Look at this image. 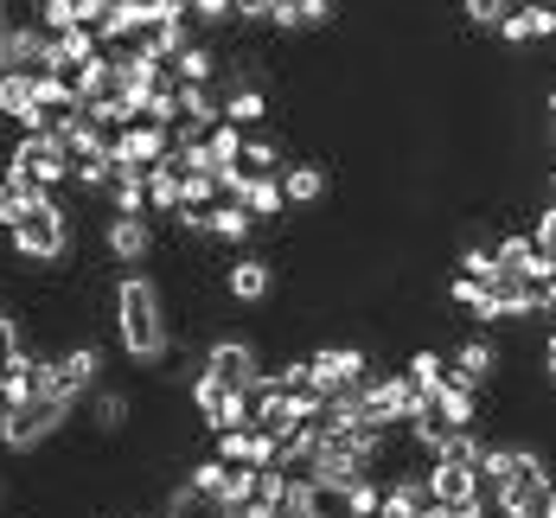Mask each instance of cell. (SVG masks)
Segmentation results:
<instances>
[{
    "mask_svg": "<svg viewBox=\"0 0 556 518\" xmlns=\"http://www.w3.org/2000/svg\"><path fill=\"white\" fill-rule=\"evenodd\" d=\"M110 205H115V218H148V179L115 173L110 179Z\"/></svg>",
    "mask_w": 556,
    "mask_h": 518,
    "instance_id": "7402d4cb",
    "label": "cell"
},
{
    "mask_svg": "<svg viewBox=\"0 0 556 518\" xmlns=\"http://www.w3.org/2000/svg\"><path fill=\"white\" fill-rule=\"evenodd\" d=\"M224 294L243 301V307H263V301L276 294V269H269V256H237L230 276H224Z\"/></svg>",
    "mask_w": 556,
    "mask_h": 518,
    "instance_id": "8fae6325",
    "label": "cell"
},
{
    "mask_svg": "<svg viewBox=\"0 0 556 518\" xmlns=\"http://www.w3.org/2000/svg\"><path fill=\"white\" fill-rule=\"evenodd\" d=\"M7 237H13V256L20 263H64L71 256V218H64V205H58L46 186L26 199L20 225L7 230Z\"/></svg>",
    "mask_w": 556,
    "mask_h": 518,
    "instance_id": "7a4b0ae2",
    "label": "cell"
},
{
    "mask_svg": "<svg viewBox=\"0 0 556 518\" xmlns=\"http://www.w3.org/2000/svg\"><path fill=\"white\" fill-rule=\"evenodd\" d=\"M281 199H288V205H320V199H327V167H320V161L281 167Z\"/></svg>",
    "mask_w": 556,
    "mask_h": 518,
    "instance_id": "4fadbf2b",
    "label": "cell"
},
{
    "mask_svg": "<svg viewBox=\"0 0 556 518\" xmlns=\"http://www.w3.org/2000/svg\"><path fill=\"white\" fill-rule=\"evenodd\" d=\"M167 518H230L218 500H205V493H192V487H173L167 493Z\"/></svg>",
    "mask_w": 556,
    "mask_h": 518,
    "instance_id": "cb8c5ba5",
    "label": "cell"
},
{
    "mask_svg": "<svg viewBox=\"0 0 556 518\" xmlns=\"http://www.w3.org/2000/svg\"><path fill=\"white\" fill-rule=\"evenodd\" d=\"M544 115H551V128H556V90H551V97H544Z\"/></svg>",
    "mask_w": 556,
    "mask_h": 518,
    "instance_id": "8d00e7d4",
    "label": "cell"
},
{
    "mask_svg": "<svg viewBox=\"0 0 556 518\" xmlns=\"http://www.w3.org/2000/svg\"><path fill=\"white\" fill-rule=\"evenodd\" d=\"M460 276H473V282H493V276H500L493 250H486V243H467V250H460Z\"/></svg>",
    "mask_w": 556,
    "mask_h": 518,
    "instance_id": "f546056e",
    "label": "cell"
},
{
    "mask_svg": "<svg viewBox=\"0 0 556 518\" xmlns=\"http://www.w3.org/2000/svg\"><path fill=\"white\" fill-rule=\"evenodd\" d=\"M26 199H33V192H20V186H7V179H0V230H13V225H20Z\"/></svg>",
    "mask_w": 556,
    "mask_h": 518,
    "instance_id": "d6a6232c",
    "label": "cell"
},
{
    "mask_svg": "<svg viewBox=\"0 0 556 518\" xmlns=\"http://www.w3.org/2000/svg\"><path fill=\"white\" fill-rule=\"evenodd\" d=\"M64 422H71V403L64 397L13 403V409H0V442H7L13 455H33V448H46L52 435H64Z\"/></svg>",
    "mask_w": 556,
    "mask_h": 518,
    "instance_id": "3957f363",
    "label": "cell"
},
{
    "mask_svg": "<svg viewBox=\"0 0 556 518\" xmlns=\"http://www.w3.org/2000/svg\"><path fill=\"white\" fill-rule=\"evenodd\" d=\"M13 167H26V173H33V186H46V192H52V186L71 179V148L58 141L52 128H33V135H20V141H13Z\"/></svg>",
    "mask_w": 556,
    "mask_h": 518,
    "instance_id": "8992f818",
    "label": "cell"
},
{
    "mask_svg": "<svg viewBox=\"0 0 556 518\" xmlns=\"http://www.w3.org/2000/svg\"><path fill=\"white\" fill-rule=\"evenodd\" d=\"M0 115H7V122H20L26 135L39 128V115H33V77H20V71H7V77H0Z\"/></svg>",
    "mask_w": 556,
    "mask_h": 518,
    "instance_id": "9a60e30c",
    "label": "cell"
},
{
    "mask_svg": "<svg viewBox=\"0 0 556 518\" xmlns=\"http://www.w3.org/2000/svg\"><path fill=\"white\" fill-rule=\"evenodd\" d=\"M199 371H212L230 391H256V384H263V352L250 340H212V352H205Z\"/></svg>",
    "mask_w": 556,
    "mask_h": 518,
    "instance_id": "ba28073f",
    "label": "cell"
},
{
    "mask_svg": "<svg viewBox=\"0 0 556 518\" xmlns=\"http://www.w3.org/2000/svg\"><path fill=\"white\" fill-rule=\"evenodd\" d=\"M544 518H556V487H551V500H544Z\"/></svg>",
    "mask_w": 556,
    "mask_h": 518,
    "instance_id": "74e56055",
    "label": "cell"
},
{
    "mask_svg": "<svg viewBox=\"0 0 556 518\" xmlns=\"http://www.w3.org/2000/svg\"><path fill=\"white\" fill-rule=\"evenodd\" d=\"M128 416H135V397L128 391H97V403H90V429L97 435H122Z\"/></svg>",
    "mask_w": 556,
    "mask_h": 518,
    "instance_id": "e0dca14e",
    "label": "cell"
},
{
    "mask_svg": "<svg viewBox=\"0 0 556 518\" xmlns=\"http://www.w3.org/2000/svg\"><path fill=\"white\" fill-rule=\"evenodd\" d=\"M544 378L556 384V340H544Z\"/></svg>",
    "mask_w": 556,
    "mask_h": 518,
    "instance_id": "d590c367",
    "label": "cell"
},
{
    "mask_svg": "<svg viewBox=\"0 0 556 518\" xmlns=\"http://www.w3.org/2000/svg\"><path fill=\"white\" fill-rule=\"evenodd\" d=\"M52 46H58V58H71V64H97V58H103V46H97V33H90V26L58 33Z\"/></svg>",
    "mask_w": 556,
    "mask_h": 518,
    "instance_id": "484cf974",
    "label": "cell"
},
{
    "mask_svg": "<svg viewBox=\"0 0 556 518\" xmlns=\"http://www.w3.org/2000/svg\"><path fill=\"white\" fill-rule=\"evenodd\" d=\"M237 205H243L256 225H263V218H281V212H288V199H281V179H250Z\"/></svg>",
    "mask_w": 556,
    "mask_h": 518,
    "instance_id": "44dd1931",
    "label": "cell"
},
{
    "mask_svg": "<svg viewBox=\"0 0 556 518\" xmlns=\"http://www.w3.org/2000/svg\"><path fill=\"white\" fill-rule=\"evenodd\" d=\"M403 378H409V391H416V397H435V391L447 384V358L435 352V345H416V352H409V365H403Z\"/></svg>",
    "mask_w": 556,
    "mask_h": 518,
    "instance_id": "5bb4252c",
    "label": "cell"
},
{
    "mask_svg": "<svg viewBox=\"0 0 556 518\" xmlns=\"http://www.w3.org/2000/svg\"><path fill=\"white\" fill-rule=\"evenodd\" d=\"M115 340L135 365H161L173 352V327H167V294L154 276H122L115 282Z\"/></svg>",
    "mask_w": 556,
    "mask_h": 518,
    "instance_id": "6da1fadb",
    "label": "cell"
},
{
    "mask_svg": "<svg viewBox=\"0 0 556 518\" xmlns=\"http://www.w3.org/2000/svg\"><path fill=\"white\" fill-rule=\"evenodd\" d=\"M371 378V358H365V345H320L314 358H307V391L327 403L339 391H358Z\"/></svg>",
    "mask_w": 556,
    "mask_h": 518,
    "instance_id": "277c9868",
    "label": "cell"
},
{
    "mask_svg": "<svg viewBox=\"0 0 556 518\" xmlns=\"http://www.w3.org/2000/svg\"><path fill=\"white\" fill-rule=\"evenodd\" d=\"M97 378H103V352H97V345H90V340L64 345V352H58V358H52V397H64V403H71V409L84 403V391H90Z\"/></svg>",
    "mask_w": 556,
    "mask_h": 518,
    "instance_id": "52a82bcc",
    "label": "cell"
},
{
    "mask_svg": "<svg viewBox=\"0 0 556 518\" xmlns=\"http://www.w3.org/2000/svg\"><path fill=\"white\" fill-rule=\"evenodd\" d=\"M511 7H518V0H460L467 26H480V33H500L505 20H511Z\"/></svg>",
    "mask_w": 556,
    "mask_h": 518,
    "instance_id": "4316f807",
    "label": "cell"
},
{
    "mask_svg": "<svg viewBox=\"0 0 556 518\" xmlns=\"http://www.w3.org/2000/svg\"><path fill=\"white\" fill-rule=\"evenodd\" d=\"M384 513V480L378 473H365L352 493H345V518H378Z\"/></svg>",
    "mask_w": 556,
    "mask_h": 518,
    "instance_id": "d4e9b609",
    "label": "cell"
},
{
    "mask_svg": "<svg viewBox=\"0 0 556 518\" xmlns=\"http://www.w3.org/2000/svg\"><path fill=\"white\" fill-rule=\"evenodd\" d=\"M135 518H141V513H135Z\"/></svg>",
    "mask_w": 556,
    "mask_h": 518,
    "instance_id": "f35d334b",
    "label": "cell"
},
{
    "mask_svg": "<svg viewBox=\"0 0 556 518\" xmlns=\"http://www.w3.org/2000/svg\"><path fill=\"white\" fill-rule=\"evenodd\" d=\"M281 0H237V7H230V13H237V20H250V26H256V20H269V13H276Z\"/></svg>",
    "mask_w": 556,
    "mask_h": 518,
    "instance_id": "e575fe53",
    "label": "cell"
},
{
    "mask_svg": "<svg viewBox=\"0 0 556 518\" xmlns=\"http://www.w3.org/2000/svg\"><path fill=\"white\" fill-rule=\"evenodd\" d=\"M500 39L518 52V46H538V39H556V0H518L511 20L500 26Z\"/></svg>",
    "mask_w": 556,
    "mask_h": 518,
    "instance_id": "30bf717a",
    "label": "cell"
},
{
    "mask_svg": "<svg viewBox=\"0 0 556 518\" xmlns=\"http://www.w3.org/2000/svg\"><path fill=\"white\" fill-rule=\"evenodd\" d=\"M39 20H46V33H71L77 26V0H39Z\"/></svg>",
    "mask_w": 556,
    "mask_h": 518,
    "instance_id": "4dcf8cb0",
    "label": "cell"
},
{
    "mask_svg": "<svg viewBox=\"0 0 556 518\" xmlns=\"http://www.w3.org/2000/svg\"><path fill=\"white\" fill-rule=\"evenodd\" d=\"M250 230H256V218H250L237 199H218V205L205 212V237H218V243H243Z\"/></svg>",
    "mask_w": 556,
    "mask_h": 518,
    "instance_id": "2e32d148",
    "label": "cell"
},
{
    "mask_svg": "<svg viewBox=\"0 0 556 518\" xmlns=\"http://www.w3.org/2000/svg\"><path fill=\"white\" fill-rule=\"evenodd\" d=\"M447 301H454V307H467L473 320H486V282H473V276H454V282H447Z\"/></svg>",
    "mask_w": 556,
    "mask_h": 518,
    "instance_id": "f1b7e54d",
    "label": "cell"
},
{
    "mask_svg": "<svg viewBox=\"0 0 556 518\" xmlns=\"http://www.w3.org/2000/svg\"><path fill=\"white\" fill-rule=\"evenodd\" d=\"M192 416H199L212 435H224V429H250V391H230V384H218L212 371H192Z\"/></svg>",
    "mask_w": 556,
    "mask_h": 518,
    "instance_id": "5b68a950",
    "label": "cell"
},
{
    "mask_svg": "<svg viewBox=\"0 0 556 518\" xmlns=\"http://www.w3.org/2000/svg\"><path fill=\"white\" fill-rule=\"evenodd\" d=\"M500 365H505V352L493 340H467L454 358H447V384H460V391H473V397H480V391L500 378Z\"/></svg>",
    "mask_w": 556,
    "mask_h": 518,
    "instance_id": "9c48e42d",
    "label": "cell"
},
{
    "mask_svg": "<svg viewBox=\"0 0 556 518\" xmlns=\"http://www.w3.org/2000/svg\"><path fill=\"white\" fill-rule=\"evenodd\" d=\"M237 167L250 173V179H281V148L269 141V135H250L243 154H237Z\"/></svg>",
    "mask_w": 556,
    "mask_h": 518,
    "instance_id": "ffe728a7",
    "label": "cell"
},
{
    "mask_svg": "<svg viewBox=\"0 0 556 518\" xmlns=\"http://www.w3.org/2000/svg\"><path fill=\"white\" fill-rule=\"evenodd\" d=\"M230 7H237V0H186V13H192L199 26H224V20H230Z\"/></svg>",
    "mask_w": 556,
    "mask_h": 518,
    "instance_id": "836d02e7",
    "label": "cell"
},
{
    "mask_svg": "<svg viewBox=\"0 0 556 518\" xmlns=\"http://www.w3.org/2000/svg\"><path fill=\"white\" fill-rule=\"evenodd\" d=\"M205 154H212V173H224V167H237V154H243V135H237V128H212V135H205Z\"/></svg>",
    "mask_w": 556,
    "mask_h": 518,
    "instance_id": "83f0119b",
    "label": "cell"
},
{
    "mask_svg": "<svg viewBox=\"0 0 556 518\" xmlns=\"http://www.w3.org/2000/svg\"><path fill=\"white\" fill-rule=\"evenodd\" d=\"M103 250H110L115 263H148L154 256V230H148V218H110L103 225Z\"/></svg>",
    "mask_w": 556,
    "mask_h": 518,
    "instance_id": "7c38bea8",
    "label": "cell"
},
{
    "mask_svg": "<svg viewBox=\"0 0 556 518\" xmlns=\"http://www.w3.org/2000/svg\"><path fill=\"white\" fill-rule=\"evenodd\" d=\"M179 186H186V173L173 167V161H161V167L148 173V212H179V199H186V192H179Z\"/></svg>",
    "mask_w": 556,
    "mask_h": 518,
    "instance_id": "d6986e66",
    "label": "cell"
},
{
    "mask_svg": "<svg viewBox=\"0 0 556 518\" xmlns=\"http://www.w3.org/2000/svg\"><path fill=\"white\" fill-rule=\"evenodd\" d=\"M294 20H301V33L327 26V20H339V0H294Z\"/></svg>",
    "mask_w": 556,
    "mask_h": 518,
    "instance_id": "1f68e13d",
    "label": "cell"
},
{
    "mask_svg": "<svg viewBox=\"0 0 556 518\" xmlns=\"http://www.w3.org/2000/svg\"><path fill=\"white\" fill-rule=\"evenodd\" d=\"M429 403H435V416H442L447 429H473V422H480V397L460 391V384H442Z\"/></svg>",
    "mask_w": 556,
    "mask_h": 518,
    "instance_id": "ac0fdd59",
    "label": "cell"
},
{
    "mask_svg": "<svg viewBox=\"0 0 556 518\" xmlns=\"http://www.w3.org/2000/svg\"><path fill=\"white\" fill-rule=\"evenodd\" d=\"M167 71L179 77V84H212V71H218V52H212V46H186V52L173 58Z\"/></svg>",
    "mask_w": 556,
    "mask_h": 518,
    "instance_id": "603a6c76",
    "label": "cell"
}]
</instances>
